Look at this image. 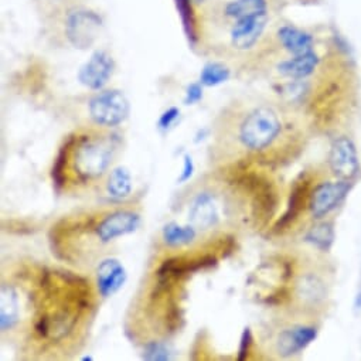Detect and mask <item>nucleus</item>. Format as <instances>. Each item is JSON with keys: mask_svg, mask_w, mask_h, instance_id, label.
<instances>
[{"mask_svg": "<svg viewBox=\"0 0 361 361\" xmlns=\"http://www.w3.org/2000/svg\"><path fill=\"white\" fill-rule=\"evenodd\" d=\"M179 115H180V111L176 108V107H172V108H169L168 111H165L163 112V115L161 116V119H159V128L161 129H169L175 122H176V119L179 118Z\"/></svg>", "mask_w": 361, "mask_h": 361, "instance_id": "a878e982", "label": "nucleus"}, {"mask_svg": "<svg viewBox=\"0 0 361 361\" xmlns=\"http://www.w3.org/2000/svg\"><path fill=\"white\" fill-rule=\"evenodd\" d=\"M20 320V299L16 287L4 285L0 291V327L2 332L13 330Z\"/></svg>", "mask_w": 361, "mask_h": 361, "instance_id": "2eb2a0df", "label": "nucleus"}, {"mask_svg": "<svg viewBox=\"0 0 361 361\" xmlns=\"http://www.w3.org/2000/svg\"><path fill=\"white\" fill-rule=\"evenodd\" d=\"M129 101L119 90L98 93L90 100V118L97 126L114 128L121 125L129 115Z\"/></svg>", "mask_w": 361, "mask_h": 361, "instance_id": "20e7f679", "label": "nucleus"}, {"mask_svg": "<svg viewBox=\"0 0 361 361\" xmlns=\"http://www.w3.org/2000/svg\"><path fill=\"white\" fill-rule=\"evenodd\" d=\"M251 346H252V333H251V329L247 327L241 336V343H240V350H238L240 361H243L248 357V354L251 351Z\"/></svg>", "mask_w": 361, "mask_h": 361, "instance_id": "393cba45", "label": "nucleus"}, {"mask_svg": "<svg viewBox=\"0 0 361 361\" xmlns=\"http://www.w3.org/2000/svg\"><path fill=\"white\" fill-rule=\"evenodd\" d=\"M71 176L77 183L88 184L104 177L116 154V139L111 135L91 132L71 135L65 139Z\"/></svg>", "mask_w": 361, "mask_h": 361, "instance_id": "f257e3e1", "label": "nucleus"}, {"mask_svg": "<svg viewBox=\"0 0 361 361\" xmlns=\"http://www.w3.org/2000/svg\"><path fill=\"white\" fill-rule=\"evenodd\" d=\"M162 236L168 247L176 248V247L191 244L197 237V230L191 224L182 227L177 223H169L165 226Z\"/></svg>", "mask_w": 361, "mask_h": 361, "instance_id": "6ab92c4d", "label": "nucleus"}, {"mask_svg": "<svg viewBox=\"0 0 361 361\" xmlns=\"http://www.w3.org/2000/svg\"><path fill=\"white\" fill-rule=\"evenodd\" d=\"M266 11H268L266 0H233V2H230L224 9L226 16L234 20L258 15V13H265Z\"/></svg>", "mask_w": 361, "mask_h": 361, "instance_id": "aec40b11", "label": "nucleus"}, {"mask_svg": "<svg viewBox=\"0 0 361 361\" xmlns=\"http://www.w3.org/2000/svg\"><path fill=\"white\" fill-rule=\"evenodd\" d=\"M105 190L112 200H123L129 197L132 193L130 172L123 166L114 169L105 182Z\"/></svg>", "mask_w": 361, "mask_h": 361, "instance_id": "a211bd4d", "label": "nucleus"}, {"mask_svg": "<svg viewBox=\"0 0 361 361\" xmlns=\"http://www.w3.org/2000/svg\"><path fill=\"white\" fill-rule=\"evenodd\" d=\"M140 226V214L133 210H115L95 224V236L100 243L107 244L119 237L132 234Z\"/></svg>", "mask_w": 361, "mask_h": 361, "instance_id": "39448f33", "label": "nucleus"}, {"mask_svg": "<svg viewBox=\"0 0 361 361\" xmlns=\"http://www.w3.org/2000/svg\"><path fill=\"white\" fill-rule=\"evenodd\" d=\"M104 27L102 18L83 5L64 13V34L67 41L79 50H87L98 40Z\"/></svg>", "mask_w": 361, "mask_h": 361, "instance_id": "7ed1b4c3", "label": "nucleus"}, {"mask_svg": "<svg viewBox=\"0 0 361 361\" xmlns=\"http://www.w3.org/2000/svg\"><path fill=\"white\" fill-rule=\"evenodd\" d=\"M114 58L107 51L98 50L79 71V81L84 87L93 91H98L108 84L114 74Z\"/></svg>", "mask_w": 361, "mask_h": 361, "instance_id": "6e6552de", "label": "nucleus"}, {"mask_svg": "<svg viewBox=\"0 0 361 361\" xmlns=\"http://www.w3.org/2000/svg\"><path fill=\"white\" fill-rule=\"evenodd\" d=\"M203 98V90H201V83L197 84H190L187 91H186V97H184V104L186 105H193L196 102H198Z\"/></svg>", "mask_w": 361, "mask_h": 361, "instance_id": "bb28decb", "label": "nucleus"}, {"mask_svg": "<svg viewBox=\"0 0 361 361\" xmlns=\"http://www.w3.org/2000/svg\"><path fill=\"white\" fill-rule=\"evenodd\" d=\"M220 219L219 203L212 193L200 191L193 197L189 208V224L197 231H207L217 227Z\"/></svg>", "mask_w": 361, "mask_h": 361, "instance_id": "1a4fd4ad", "label": "nucleus"}, {"mask_svg": "<svg viewBox=\"0 0 361 361\" xmlns=\"http://www.w3.org/2000/svg\"><path fill=\"white\" fill-rule=\"evenodd\" d=\"M306 241L320 251H329L334 243V229L332 223H319L306 234Z\"/></svg>", "mask_w": 361, "mask_h": 361, "instance_id": "412c9836", "label": "nucleus"}, {"mask_svg": "<svg viewBox=\"0 0 361 361\" xmlns=\"http://www.w3.org/2000/svg\"><path fill=\"white\" fill-rule=\"evenodd\" d=\"M329 168L340 180L351 182L360 172L357 149L353 140L347 136L336 137L329 152Z\"/></svg>", "mask_w": 361, "mask_h": 361, "instance_id": "0eeeda50", "label": "nucleus"}, {"mask_svg": "<svg viewBox=\"0 0 361 361\" xmlns=\"http://www.w3.org/2000/svg\"><path fill=\"white\" fill-rule=\"evenodd\" d=\"M318 337V329L309 325H294L280 330L275 339L279 357H292L302 353Z\"/></svg>", "mask_w": 361, "mask_h": 361, "instance_id": "9d476101", "label": "nucleus"}, {"mask_svg": "<svg viewBox=\"0 0 361 361\" xmlns=\"http://www.w3.org/2000/svg\"><path fill=\"white\" fill-rule=\"evenodd\" d=\"M278 40L285 50H287L294 55L313 51L315 41L312 34L291 25H285L279 27Z\"/></svg>", "mask_w": 361, "mask_h": 361, "instance_id": "dca6fc26", "label": "nucleus"}, {"mask_svg": "<svg viewBox=\"0 0 361 361\" xmlns=\"http://www.w3.org/2000/svg\"><path fill=\"white\" fill-rule=\"evenodd\" d=\"M282 128L276 111L265 105L255 107L237 122L236 140L244 151L262 154L278 140Z\"/></svg>", "mask_w": 361, "mask_h": 361, "instance_id": "f03ea898", "label": "nucleus"}, {"mask_svg": "<svg viewBox=\"0 0 361 361\" xmlns=\"http://www.w3.org/2000/svg\"><path fill=\"white\" fill-rule=\"evenodd\" d=\"M318 64H319L318 54L315 51H309L282 61L278 65V71L280 76L286 79L301 81L313 74L315 69L318 68Z\"/></svg>", "mask_w": 361, "mask_h": 361, "instance_id": "ddd939ff", "label": "nucleus"}, {"mask_svg": "<svg viewBox=\"0 0 361 361\" xmlns=\"http://www.w3.org/2000/svg\"><path fill=\"white\" fill-rule=\"evenodd\" d=\"M83 360H86V361H87V360H88V361H90V360H93V357H90V355H88V357H84V358H83Z\"/></svg>", "mask_w": 361, "mask_h": 361, "instance_id": "c85d7f7f", "label": "nucleus"}, {"mask_svg": "<svg viewBox=\"0 0 361 361\" xmlns=\"http://www.w3.org/2000/svg\"><path fill=\"white\" fill-rule=\"evenodd\" d=\"M143 360H148V361L169 360V350L163 343L151 341L143 348Z\"/></svg>", "mask_w": 361, "mask_h": 361, "instance_id": "b1692460", "label": "nucleus"}, {"mask_svg": "<svg viewBox=\"0 0 361 361\" xmlns=\"http://www.w3.org/2000/svg\"><path fill=\"white\" fill-rule=\"evenodd\" d=\"M299 301L306 306H316L326 298L325 283L315 273H308L301 278L297 285Z\"/></svg>", "mask_w": 361, "mask_h": 361, "instance_id": "f3484780", "label": "nucleus"}, {"mask_svg": "<svg viewBox=\"0 0 361 361\" xmlns=\"http://www.w3.org/2000/svg\"><path fill=\"white\" fill-rule=\"evenodd\" d=\"M231 76V71L222 62H208L200 74V83L204 87H215L226 83Z\"/></svg>", "mask_w": 361, "mask_h": 361, "instance_id": "4be33fe9", "label": "nucleus"}, {"mask_svg": "<svg viewBox=\"0 0 361 361\" xmlns=\"http://www.w3.org/2000/svg\"><path fill=\"white\" fill-rule=\"evenodd\" d=\"M268 23V12L236 20L231 27L230 40L236 50H250L262 36Z\"/></svg>", "mask_w": 361, "mask_h": 361, "instance_id": "9b49d317", "label": "nucleus"}, {"mask_svg": "<svg viewBox=\"0 0 361 361\" xmlns=\"http://www.w3.org/2000/svg\"><path fill=\"white\" fill-rule=\"evenodd\" d=\"M194 172V163H193V159L190 155H186L184 156V165H183V172L179 177V183H184L187 180H190L191 175Z\"/></svg>", "mask_w": 361, "mask_h": 361, "instance_id": "cd10ccee", "label": "nucleus"}, {"mask_svg": "<svg viewBox=\"0 0 361 361\" xmlns=\"http://www.w3.org/2000/svg\"><path fill=\"white\" fill-rule=\"evenodd\" d=\"M126 280V271L123 265L115 258L101 261L97 268V287L102 298L115 295Z\"/></svg>", "mask_w": 361, "mask_h": 361, "instance_id": "f8f14e48", "label": "nucleus"}, {"mask_svg": "<svg viewBox=\"0 0 361 361\" xmlns=\"http://www.w3.org/2000/svg\"><path fill=\"white\" fill-rule=\"evenodd\" d=\"M350 189L351 182L340 179L337 182H326L316 186L309 198V208L313 219L320 220L336 210L344 201Z\"/></svg>", "mask_w": 361, "mask_h": 361, "instance_id": "423d86ee", "label": "nucleus"}, {"mask_svg": "<svg viewBox=\"0 0 361 361\" xmlns=\"http://www.w3.org/2000/svg\"><path fill=\"white\" fill-rule=\"evenodd\" d=\"M175 2H176L179 15L182 18L184 33H186L189 41L194 46L198 36H197V23H196V16H194L191 0H175Z\"/></svg>", "mask_w": 361, "mask_h": 361, "instance_id": "5701e85b", "label": "nucleus"}, {"mask_svg": "<svg viewBox=\"0 0 361 361\" xmlns=\"http://www.w3.org/2000/svg\"><path fill=\"white\" fill-rule=\"evenodd\" d=\"M309 183L311 182L305 177L295 182L294 190L291 191V198H289L287 208H286L285 214L280 217V220L278 222V224L275 226L276 231L285 230L286 227L291 226L298 219V215L302 212L304 205L305 204L309 205V201H308L311 198V194H308L309 193Z\"/></svg>", "mask_w": 361, "mask_h": 361, "instance_id": "4468645a", "label": "nucleus"}]
</instances>
